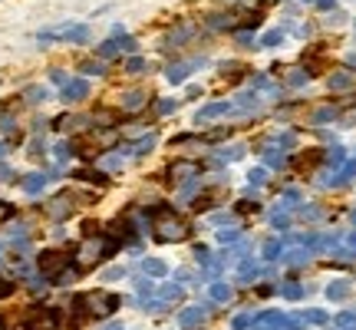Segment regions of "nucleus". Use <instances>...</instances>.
<instances>
[{
    "label": "nucleus",
    "instance_id": "1",
    "mask_svg": "<svg viewBox=\"0 0 356 330\" xmlns=\"http://www.w3.org/2000/svg\"><path fill=\"white\" fill-rule=\"evenodd\" d=\"M63 267H66V258H63V254H56V251H46V254H40V271H43L46 277L59 274Z\"/></svg>",
    "mask_w": 356,
    "mask_h": 330
},
{
    "label": "nucleus",
    "instance_id": "2",
    "mask_svg": "<svg viewBox=\"0 0 356 330\" xmlns=\"http://www.w3.org/2000/svg\"><path fill=\"white\" fill-rule=\"evenodd\" d=\"M0 330H3V317H0Z\"/></svg>",
    "mask_w": 356,
    "mask_h": 330
}]
</instances>
